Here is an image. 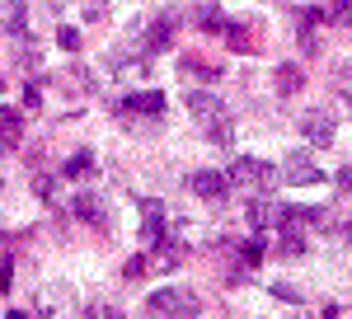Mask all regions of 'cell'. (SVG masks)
Returning <instances> with one entry per match:
<instances>
[{"label": "cell", "instance_id": "obj_1", "mask_svg": "<svg viewBox=\"0 0 352 319\" xmlns=\"http://www.w3.org/2000/svg\"><path fill=\"white\" fill-rule=\"evenodd\" d=\"M188 113H192V122L207 132V141H212V146H230V141H235L230 108L221 104L212 89H188Z\"/></svg>", "mask_w": 352, "mask_h": 319}, {"label": "cell", "instance_id": "obj_2", "mask_svg": "<svg viewBox=\"0 0 352 319\" xmlns=\"http://www.w3.org/2000/svg\"><path fill=\"white\" fill-rule=\"evenodd\" d=\"M146 310L160 319H197L202 315V300L184 287H155V292L146 296Z\"/></svg>", "mask_w": 352, "mask_h": 319}, {"label": "cell", "instance_id": "obj_3", "mask_svg": "<svg viewBox=\"0 0 352 319\" xmlns=\"http://www.w3.org/2000/svg\"><path fill=\"white\" fill-rule=\"evenodd\" d=\"M333 132H338V113H333L329 104H315V108L300 113V136H305L310 146H329Z\"/></svg>", "mask_w": 352, "mask_h": 319}, {"label": "cell", "instance_id": "obj_4", "mask_svg": "<svg viewBox=\"0 0 352 319\" xmlns=\"http://www.w3.org/2000/svg\"><path fill=\"white\" fill-rule=\"evenodd\" d=\"M226 179H230V188H244V192H258V188H268L272 179H277V174H272V169L263 164V160L244 155V160H235V164H230V174H226Z\"/></svg>", "mask_w": 352, "mask_h": 319}, {"label": "cell", "instance_id": "obj_5", "mask_svg": "<svg viewBox=\"0 0 352 319\" xmlns=\"http://www.w3.org/2000/svg\"><path fill=\"white\" fill-rule=\"evenodd\" d=\"M324 174H320V164L305 155V151H292V155L282 160V184H292V188H310V184H320Z\"/></svg>", "mask_w": 352, "mask_h": 319}, {"label": "cell", "instance_id": "obj_6", "mask_svg": "<svg viewBox=\"0 0 352 319\" xmlns=\"http://www.w3.org/2000/svg\"><path fill=\"white\" fill-rule=\"evenodd\" d=\"M118 113H122V118H160L164 94L160 89H136V94H127V99H118Z\"/></svg>", "mask_w": 352, "mask_h": 319}, {"label": "cell", "instance_id": "obj_7", "mask_svg": "<svg viewBox=\"0 0 352 319\" xmlns=\"http://www.w3.org/2000/svg\"><path fill=\"white\" fill-rule=\"evenodd\" d=\"M188 188L197 192V197H207V202H221V197L230 192V179L217 174V169H197V174L188 179Z\"/></svg>", "mask_w": 352, "mask_h": 319}, {"label": "cell", "instance_id": "obj_8", "mask_svg": "<svg viewBox=\"0 0 352 319\" xmlns=\"http://www.w3.org/2000/svg\"><path fill=\"white\" fill-rule=\"evenodd\" d=\"M174 24H179L174 14H164V19H155V24L146 28V38H141V47H136V52H141V56L164 52V47H169V38H174Z\"/></svg>", "mask_w": 352, "mask_h": 319}, {"label": "cell", "instance_id": "obj_9", "mask_svg": "<svg viewBox=\"0 0 352 319\" xmlns=\"http://www.w3.org/2000/svg\"><path fill=\"white\" fill-rule=\"evenodd\" d=\"M300 89H305V66L282 61V66H277V94H282V99H292V94H300Z\"/></svg>", "mask_w": 352, "mask_h": 319}, {"label": "cell", "instance_id": "obj_10", "mask_svg": "<svg viewBox=\"0 0 352 319\" xmlns=\"http://www.w3.org/2000/svg\"><path fill=\"white\" fill-rule=\"evenodd\" d=\"M71 212L80 216L85 226H104V216H109V207H104V197H94V192H80Z\"/></svg>", "mask_w": 352, "mask_h": 319}, {"label": "cell", "instance_id": "obj_11", "mask_svg": "<svg viewBox=\"0 0 352 319\" xmlns=\"http://www.w3.org/2000/svg\"><path fill=\"white\" fill-rule=\"evenodd\" d=\"M164 239V207L146 202V221H141V244H160Z\"/></svg>", "mask_w": 352, "mask_h": 319}, {"label": "cell", "instance_id": "obj_12", "mask_svg": "<svg viewBox=\"0 0 352 319\" xmlns=\"http://www.w3.org/2000/svg\"><path fill=\"white\" fill-rule=\"evenodd\" d=\"M0 28H5L10 38H24L28 33V10L19 5V0H10V5L0 10Z\"/></svg>", "mask_w": 352, "mask_h": 319}, {"label": "cell", "instance_id": "obj_13", "mask_svg": "<svg viewBox=\"0 0 352 319\" xmlns=\"http://www.w3.org/2000/svg\"><path fill=\"white\" fill-rule=\"evenodd\" d=\"M179 71H184V80H207V85H212V80H221V71L217 66H212V61H202V56H184V61H179Z\"/></svg>", "mask_w": 352, "mask_h": 319}, {"label": "cell", "instance_id": "obj_14", "mask_svg": "<svg viewBox=\"0 0 352 319\" xmlns=\"http://www.w3.org/2000/svg\"><path fill=\"white\" fill-rule=\"evenodd\" d=\"M14 146H19V118L0 104V155H10Z\"/></svg>", "mask_w": 352, "mask_h": 319}, {"label": "cell", "instance_id": "obj_15", "mask_svg": "<svg viewBox=\"0 0 352 319\" xmlns=\"http://www.w3.org/2000/svg\"><path fill=\"white\" fill-rule=\"evenodd\" d=\"M249 221L263 230V226H277V221H282V212H277L272 202H263V197H254V207H249Z\"/></svg>", "mask_w": 352, "mask_h": 319}, {"label": "cell", "instance_id": "obj_16", "mask_svg": "<svg viewBox=\"0 0 352 319\" xmlns=\"http://www.w3.org/2000/svg\"><path fill=\"white\" fill-rule=\"evenodd\" d=\"M197 24H202V33H226V14L217 5H207V10H197Z\"/></svg>", "mask_w": 352, "mask_h": 319}, {"label": "cell", "instance_id": "obj_17", "mask_svg": "<svg viewBox=\"0 0 352 319\" xmlns=\"http://www.w3.org/2000/svg\"><path fill=\"white\" fill-rule=\"evenodd\" d=\"M89 169H94V155L89 151H76V155L66 160V179H85Z\"/></svg>", "mask_w": 352, "mask_h": 319}, {"label": "cell", "instance_id": "obj_18", "mask_svg": "<svg viewBox=\"0 0 352 319\" xmlns=\"http://www.w3.org/2000/svg\"><path fill=\"white\" fill-rule=\"evenodd\" d=\"M324 19H333V24H348V28H352V0H329V5H324Z\"/></svg>", "mask_w": 352, "mask_h": 319}, {"label": "cell", "instance_id": "obj_19", "mask_svg": "<svg viewBox=\"0 0 352 319\" xmlns=\"http://www.w3.org/2000/svg\"><path fill=\"white\" fill-rule=\"evenodd\" d=\"M226 43H230L235 52H249V47H254V38L244 33V24H226Z\"/></svg>", "mask_w": 352, "mask_h": 319}, {"label": "cell", "instance_id": "obj_20", "mask_svg": "<svg viewBox=\"0 0 352 319\" xmlns=\"http://www.w3.org/2000/svg\"><path fill=\"white\" fill-rule=\"evenodd\" d=\"M56 43H61L66 52H80V33H76V28H61V33H56Z\"/></svg>", "mask_w": 352, "mask_h": 319}, {"label": "cell", "instance_id": "obj_21", "mask_svg": "<svg viewBox=\"0 0 352 319\" xmlns=\"http://www.w3.org/2000/svg\"><path fill=\"white\" fill-rule=\"evenodd\" d=\"M89 319H122V310H118V305H104V300H99V305H89Z\"/></svg>", "mask_w": 352, "mask_h": 319}, {"label": "cell", "instance_id": "obj_22", "mask_svg": "<svg viewBox=\"0 0 352 319\" xmlns=\"http://www.w3.org/2000/svg\"><path fill=\"white\" fill-rule=\"evenodd\" d=\"M272 292L282 296V300H300V292H296V287H287V282H277V287H272Z\"/></svg>", "mask_w": 352, "mask_h": 319}, {"label": "cell", "instance_id": "obj_23", "mask_svg": "<svg viewBox=\"0 0 352 319\" xmlns=\"http://www.w3.org/2000/svg\"><path fill=\"white\" fill-rule=\"evenodd\" d=\"M33 188H38V197H52V179L43 174V179H33Z\"/></svg>", "mask_w": 352, "mask_h": 319}, {"label": "cell", "instance_id": "obj_24", "mask_svg": "<svg viewBox=\"0 0 352 319\" xmlns=\"http://www.w3.org/2000/svg\"><path fill=\"white\" fill-rule=\"evenodd\" d=\"M338 184H343V188L352 192V164H348V169H338Z\"/></svg>", "mask_w": 352, "mask_h": 319}, {"label": "cell", "instance_id": "obj_25", "mask_svg": "<svg viewBox=\"0 0 352 319\" xmlns=\"http://www.w3.org/2000/svg\"><path fill=\"white\" fill-rule=\"evenodd\" d=\"M5 319H28V315H19V310H10V315H5Z\"/></svg>", "mask_w": 352, "mask_h": 319}, {"label": "cell", "instance_id": "obj_26", "mask_svg": "<svg viewBox=\"0 0 352 319\" xmlns=\"http://www.w3.org/2000/svg\"><path fill=\"white\" fill-rule=\"evenodd\" d=\"M343 235H348V239H352V221H348V226H343Z\"/></svg>", "mask_w": 352, "mask_h": 319}]
</instances>
